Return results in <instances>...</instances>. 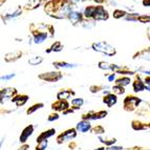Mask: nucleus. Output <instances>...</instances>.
Segmentation results:
<instances>
[{
    "mask_svg": "<svg viewBox=\"0 0 150 150\" xmlns=\"http://www.w3.org/2000/svg\"><path fill=\"white\" fill-rule=\"evenodd\" d=\"M22 56L21 52H14V53H8L4 56L5 62H14V61L18 60L19 58Z\"/></svg>",
    "mask_w": 150,
    "mask_h": 150,
    "instance_id": "f3484780",
    "label": "nucleus"
},
{
    "mask_svg": "<svg viewBox=\"0 0 150 150\" xmlns=\"http://www.w3.org/2000/svg\"><path fill=\"white\" fill-rule=\"evenodd\" d=\"M43 106H44V104L43 103H38V104H35V105H33L32 107H30L28 109V115H30V113L35 112L37 109H40V108H42Z\"/></svg>",
    "mask_w": 150,
    "mask_h": 150,
    "instance_id": "cd10ccee",
    "label": "nucleus"
},
{
    "mask_svg": "<svg viewBox=\"0 0 150 150\" xmlns=\"http://www.w3.org/2000/svg\"><path fill=\"white\" fill-rule=\"evenodd\" d=\"M42 61H43V58L41 56H34V57L28 59V64L33 65V66H36V65L41 64Z\"/></svg>",
    "mask_w": 150,
    "mask_h": 150,
    "instance_id": "393cba45",
    "label": "nucleus"
},
{
    "mask_svg": "<svg viewBox=\"0 0 150 150\" xmlns=\"http://www.w3.org/2000/svg\"><path fill=\"white\" fill-rule=\"evenodd\" d=\"M96 2H98V3H102V2H104L105 0H95Z\"/></svg>",
    "mask_w": 150,
    "mask_h": 150,
    "instance_id": "a19ab883",
    "label": "nucleus"
},
{
    "mask_svg": "<svg viewBox=\"0 0 150 150\" xmlns=\"http://www.w3.org/2000/svg\"><path fill=\"white\" fill-rule=\"evenodd\" d=\"M76 135H77L76 129L71 128V129L66 130L65 132H63L62 134L59 135V137H58V139H57V141H58V143H59V144H61V143H63V142H66V141H70L71 139L76 138Z\"/></svg>",
    "mask_w": 150,
    "mask_h": 150,
    "instance_id": "423d86ee",
    "label": "nucleus"
},
{
    "mask_svg": "<svg viewBox=\"0 0 150 150\" xmlns=\"http://www.w3.org/2000/svg\"><path fill=\"white\" fill-rule=\"evenodd\" d=\"M115 83H117V85L125 87V86L129 85L130 83H131V80H130V78H128V77H122V78H120V79H117Z\"/></svg>",
    "mask_w": 150,
    "mask_h": 150,
    "instance_id": "b1692460",
    "label": "nucleus"
},
{
    "mask_svg": "<svg viewBox=\"0 0 150 150\" xmlns=\"http://www.w3.org/2000/svg\"><path fill=\"white\" fill-rule=\"evenodd\" d=\"M103 102L105 103L108 107H111L117 103V96L115 93H109V95H106L103 99Z\"/></svg>",
    "mask_w": 150,
    "mask_h": 150,
    "instance_id": "dca6fc26",
    "label": "nucleus"
},
{
    "mask_svg": "<svg viewBox=\"0 0 150 150\" xmlns=\"http://www.w3.org/2000/svg\"><path fill=\"white\" fill-rule=\"evenodd\" d=\"M73 3H78V2H83V1H86V0H70Z\"/></svg>",
    "mask_w": 150,
    "mask_h": 150,
    "instance_id": "4c0bfd02",
    "label": "nucleus"
},
{
    "mask_svg": "<svg viewBox=\"0 0 150 150\" xmlns=\"http://www.w3.org/2000/svg\"><path fill=\"white\" fill-rule=\"evenodd\" d=\"M93 50L95 52H99V53L105 54L106 56H111L115 55V48L113 47L112 45H110L108 42L106 41H99V42H95L93 43Z\"/></svg>",
    "mask_w": 150,
    "mask_h": 150,
    "instance_id": "f03ea898",
    "label": "nucleus"
},
{
    "mask_svg": "<svg viewBox=\"0 0 150 150\" xmlns=\"http://www.w3.org/2000/svg\"><path fill=\"white\" fill-rule=\"evenodd\" d=\"M112 90H113V93H115V96L118 95H122V93H125V89H124V87L123 86H120V85H115L112 87Z\"/></svg>",
    "mask_w": 150,
    "mask_h": 150,
    "instance_id": "c85d7f7f",
    "label": "nucleus"
},
{
    "mask_svg": "<svg viewBox=\"0 0 150 150\" xmlns=\"http://www.w3.org/2000/svg\"><path fill=\"white\" fill-rule=\"evenodd\" d=\"M142 73L146 74L147 76H150V70H142Z\"/></svg>",
    "mask_w": 150,
    "mask_h": 150,
    "instance_id": "ea45409f",
    "label": "nucleus"
},
{
    "mask_svg": "<svg viewBox=\"0 0 150 150\" xmlns=\"http://www.w3.org/2000/svg\"><path fill=\"white\" fill-rule=\"evenodd\" d=\"M17 93V90L14 87H6L1 89V104H3V102L10 100V99H14V96Z\"/></svg>",
    "mask_w": 150,
    "mask_h": 150,
    "instance_id": "39448f33",
    "label": "nucleus"
},
{
    "mask_svg": "<svg viewBox=\"0 0 150 150\" xmlns=\"http://www.w3.org/2000/svg\"><path fill=\"white\" fill-rule=\"evenodd\" d=\"M47 146V140L46 141H42V142L38 143V146H37V150H44Z\"/></svg>",
    "mask_w": 150,
    "mask_h": 150,
    "instance_id": "7c9ffc66",
    "label": "nucleus"
},
{
    "mask_svg": "<svg viewBox=\"0 0 150 150\" xmlns=\"http://www.w3.org/2000/svg\"><path fill=\"white\" fill-rule=\"evenodd\" d=\"M52 108L54 110H57V111H64L65 109L68 108V103L66 101H58V102L54 103L52 105Z\"/></svg>",
    "mask_w": 150,
    "mask_h": 150,
    "instance_id": "ddd939ff",
    "label": "nucleus"
},
{
    "mask_svg": "<svg viewBox=\"0 0 150 150\" xmlns=\"http://www.w3.org/2000/svg\"><path fill=\"white\" fill-rule=\"evenodd\" d=\"M28 145H24V146H22L21 148H19V150H28Z\"/></svg>",
    "mask_w": 150,
    "mask_h": 150,
    "instance_id": "58836bf2",
    "label": "nucleus"
},
{
    "mask_svg": "<svg viewBox=\"0 0 150 150\" xmlns=\"http://www.w3.org/2000/svg\"><path fill=\"white\" fill-rule=\"evenodd\" d=\"M125 15H126V13H125V12H123V11H121V10H115V12H113V17L117 18V19L124 17Z\"/></svg>",
    "mask_w": 150,
    "mask_h": 150,
    "instance_id": "c756f323",
    "label": "nucleus"
},
{
    "mask_svg": "<svg viewBox=\"0 0 150 150\" xmlns=\"http://www.w3.org/2000/svg\"><path fill=\"white\" fill-rule=\"evenodd\" d=\"M83 104H84V101H83L82 98H76V99H74L71 101V105L75 108H80Z\"/></svg>",
    "mask_w": 150,
    "mask_h": 150,
    "instance_id": "bb28decb",
    "label": "nucleus"
},
{
    "mask_svg": "<svg viewBox=\"0 0 150 150\" xmlns=\"http://www.w3.org/2000/svg\"><path fill=\"white\" fill-rule=\"evenodd\" d=\"M28 96L21 95V96H16L14 99H12V102L14 103V104H16V106L20 107V106L24 105L25 103L28 102Z\"/></svg>",
    "mask_w": 150,
    "mask_h": 150,
    "instance_id": "f8f14e48",
    "label": "nucleus"
},
{
    "mask_svg": "<svg viewBox=\"0 0 150 150\" xmlns=\"http://www.w3.org/2000/svg\"><path fill=\"white\" fill-rule=\"evenodd\" d=\"M68 19L73 24H77V23H81L82 22V14L79 12H76V11H73L70 13L69 16H68Z\"/></svg>",
    "mask_w": 150,
    "mask_h": 150,
    "instance_id": "9d476101",
    "label": "nucleus"
},
{
    "mask_svg": "<svg viewBox=\"0 0 150 150\" xmlns=\"http://www.w3.org/2000/svg\"><path fill=\"white\" fill-rule=\"evenodd\" d=\"M99 68L105 69V70H111V71L117 74V71L120 69V66L117 64H110V63H108V62L101 61V62H99Z\"/></svg>",
    "mask_w": 150,
    "mask_h": 150,
    "instance_id": "1a4fd4ad",
    "label": "nucleus"
},
{
    "mask_svg": "<svg viewBox=\"0 0 150 150\" xmlns=\"http://www.w3.org/2000/svg\"><path fill=\"white\" fill-rule=\"evenodd\" d=\"M76 129L79 131V132H86L88 130L90 129V123L89 121H86V120H83L81 122H79L77 124V128Z\"/></svg>",
    "mask_w": 150,
    "mask_h": 150,
    "instance_id": "9b49d317",
    "label": "nucleus"
},
{
    "mask_svg": "<svg viewBox=\"0 0 150 150\" xmlns=\"http://www.w3.org/2000/svg\"><path fill=\"white\" fill-rule=\"evenodd\" d=\"M73 95H74V91H71V90L62 89L58 93L57 98H58V100H60V101H66L67 99H69L70 96H73Z\"/></svg>",
    "mask_w": 150,
    "mask_h": 150,
    "instance_id": "2eb2a0df",
    "label": "nucleus"
},
{
    "mask_svg": "<svg viewBox=\"0 0 150 150\" xmlns=\"http://www.w3.org/2000/svg\"><path fill=\"white\" fill-rule=\"evenodd\" d=\"M15 74H10V75H4V76H2L1 77V81H8V80H11V79H13V78L15 77Z\"/></svg>",
    "mask_w": 150,
    "mask_h": 150,
    "instance_id": "2f4dec72",
    "label": "nucleus"
},
{
    "mask_svg": "<svg viewBox=\"0 0 150 150\" xmlns=\"http://www.w3.org/2000/svg\"><path fill=\"white\" fill-rule=\"evenodd\" d=\"M93 131V133H97V131H100V133H103L104 132V129H103V127H101V126H98V127H96Z\"/></svg>",
    "mask_w": 150,
    "mask_h": 150,
    "instance_id": "f704fd0d",
    "label": "nucleus"
},
{
    "mask_svg": "<svg viewBox=\"0 0 150 150\" xmlns=\"http://www.w3.org/2000/svg\"><path fill=\"white\" fill-rule=\"evenodd\" d=\"M54 66H55L56 68H66V69H71V68L77 67L78 64H73V63L58 61V62H54Z\"/></svg>",
    "mask_w": 150,
    "mask_h": 150,
    "instance_id": "a211bd4d",
    "label": "nucleus"
},
{
    "mask_svg": "<svg viewBox=\"0 0 150 150\" xmlns=\"http://www.w3.org/2000/svg\"><path fill=\"white\" fill-rule=\"evenodd\" d=\"M99 140H100L102 143H105L106 145H109V146H110V145H112V144H115V139H111V140H109V141H105V140H103V139L100 137V138H99Z\"/></svg>",
    "mask_w": 150,
    "mask_h": 150,
    "instance_id": "473e14b6",
    "label": "nucleus"
},
{
    "mask_svg": "<svg viewBox=\"0 0 150 150\" xmlns=\"http://www.w3.org/2000/svg\"><path fill=\"white\" fill-rule=\"evenodd\" d=\"M62 50H63V45L61 44V42L57 41V42H55L50 46V50H46V53H50V52H56V53H58V52H61Z\"/></svg>",
    "mask_w": 150,
    "mask_h": 150,
    "instance_id": "a878e982",
    "label": "nucleus"
},
{
    "mask_svg": "<svg viewBox=\"0 0 150 150\" xmlns=\"http://www.w3.org/2000/svg\"><path fill=\"white\" fill-rule=\"evenodd\" d=\"M141 100L137 97H132V96H128L126 97V99L124 100V108L125 110L131 111V110L135 109L138 107V105L140 104Z\"/></svg>",
    "mask_w": 150,
    "mask_h": 150,
    "instance_id": "7ed1b4c3",
    "label": "nucleus"
},
{
    "mask_svg": "<svg viewBox=\"0 0 150 150\" xmlns=\"http://www.w3.org/2000/svg\"><path fill=\"white\" fill-rule=\"evenodd\" d=\"M21 13H22V10H21V8H17L15 12L11 13V14H6V15L3 17V20H4L5 22H8V20H12V19H14V18L19 17V16L21 15Z\"/></svg>",
    "mask_w": 150,
    "mask_h": 150,
    "instance_id": "aec40b11",
    "label": "nucleus"
},
{
    "mask_svg": "<svg viewBox=\"0 0 150 150\" xmlns=\"http://www.w3.org/2000/svg\"><path fill=\"white\" fill-rule=\"evenodd\" d=\"M41 80L47 81V82H57L62 78L60 71H50V73H45L39 76Z\"/></svg>",
    "mask_w": 150,
    "mask_h": 150,
    "instance_id": "20e7f679",
    "label": "nucleus"
},
{
    "mask_svg": "<svg viewBox=\"0 0 150 150\" xmlns=\"http://www.w3.org/2000/svg\"><path fill=\"white\" fill-rule=\"evenodd\" d=\"M107 112L106 111H99V112H89L88 115H83V120H99V119L105 118Z\"/></svg>",
    "mask_w": 150,
    "mask_h": 150,
    "instance_id": "6e6552de",
    "label": "nucleus"
},
{
    "mask_svg": "<svg viewBox=\"0 0 150 150\" xmlns=\"http://www.w3.org/2000/svg\"><path fill=\"white\" fill-rule=\"evenodd\" d=\"M74 3L70 0H52L44 6V11L48 15L57 19L68 18L73 12Z\"/></svg>",
    "mask_w": 150,
    "mask_h": 150,
    "instance_id": "f257e3e1",
    "label": "nucleus"
},
{
    "mask_svg": "<svg viewBox=\"0 0 150 150\" xmlns=\"http://www.w3.org/2000/svg\"><path fill=\"white\" fill-rule=\"evenodd\" d=\"M107 150H123V147H120V146H115V147L107 148Z\"/></svg>",
    "mask_w": 150,
    "mask_h": 150,
    "instance_id": "e433bc0d",
    "label": "nucleus"
},
{
    "mask_svg": "<svg viewBox=\"0 0 150 150\" xmlns=\"http://www.w3.org/2000/svg\"><path fill=\"white\" fill-rule=\"evenodd\" d=\"M93 18L95 20H107L108 13L103 6L99 5V6H96V11H95V14H93Z\"/></svg>",
    "mask_w": 150,
    "mask_h": 150,
    "instance_id": "0eeeda50",
    "label": "nucleus"
},
{
    "mask_svg": "<svg viewBox=\"0 0 150 150\" xmlns=\"http://www.w3.org/2000/svg\"><path fill=\"white\" fill-rule=\"evenodd\" d=\"M115 73L108 76V81H109V82H112V81H115Z\"/></svg>",
    "mask_w": 150,
    "mask_h": 150,
    "instance_id": "c9c22d12",
    "label": "nucleus"
},
{
    "mask_svg": "<svg viewBox=\"0 0 150 150\" xmlns=\"http://www.w3.org/2000/svg\"><path fill=\"white\" fill-rule=\"evenodd\" d=\"M43 2V0H28V3L25 4V8L26 10H35V8H39V5Z\"/></svg>",
    "mask_w": 150,
    "mask_h": 150,
    "instance_id": "412c9836",
    "label": "nucleus"
},
{
    "mask_svg": "<svg viewBox=\"0 0 150 150\" xmlns=\"http://www.w3.org/2000/svg\"><path fill=\"white\" fill-rule=\"evenodd\" d=\"M55 132H56L55 129H50V130H47V131H45V132L41 133V134L37 138V142L40 143V142H42V141H46L48 138L53 137V135L55 134Z\"/></svg>",
    "mask_w": 150,
    "mask_h": 150,
    "instance_id": "6ab92c4d",
    "label": "nucleus"
},
{
    "mask_svg": "<svg viewBox=\"0 0 150 150\" xmlns=\"http://www.w3.org/2000/svg\"><path fill=\"white\" fill-rule=\"evenodd\" d=\"M134 59H143V60L150 61V48L144 50H142V52H140L139 54H137Z\"/></svg>",
    "mask_w": 150,
    "mask_h": 150,
    "instance_id": "4be33fe9",
    "label": "nucleus"
},
{
    "mask_svg": "<svg viewBox=\"0 0 150 150\" xmlns=\"http://www.w3.org/2000/svg\"><path fill=\"white\" fill-rule=\"evenodd\" d=\"M58 119H59V115H58V113H52V115H50V117H48V121H50V122L58 120Z\"/></svg>",
    "mask_w": 150,
    "mask_h": 150,
    "instance_id": "72a5a7b5",
    "label": "nucleus"
},
{
    "mask_svg": "<svg viewBox=\"0 0 150 150\" xmlns=\"http://www.w3.org/2000/svg\"><path fill=\"white\" fill-rule=\"evenodd\" d=\"M146 84L144 82L139 79V80H135L133 82V90H134L135 93H140V91H143L144 89H146Z\"/></svg>",
    "mask_w": 150,
    "mask_h": 150,
    "instance_id": "5701e85b",
    "label": "nucleus"
},
{
    "mask_svg": "<svg viewBox=\"0 0 150 150\" xmlns=\"http://www.w3.org/2000/svg\"><path fill=\"white\" fill-rule=\"evenodd\" d=\"M33 131H34V126H32V125L28 126V127L25 128V129L23 130L22 132H21L20 142L21 143H25V142H26V140H28V137H30V135L33 133Z\"/></svg>",
    "mask_w": 150,
    "mask_h": 150,
    "instance_id": "4468645a",
    "label": "nucleus"
}]
</instances>
